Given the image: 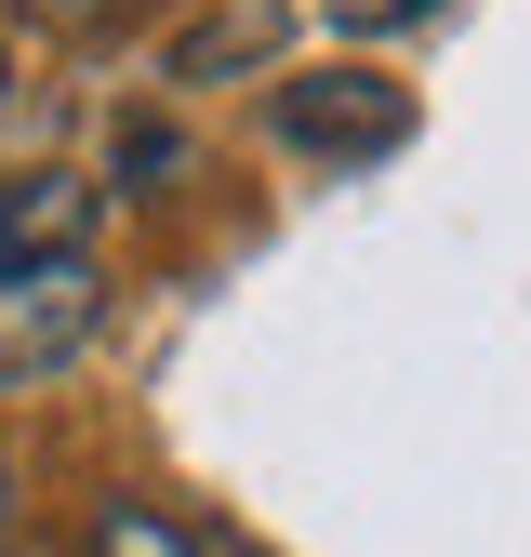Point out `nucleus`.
Listing matches in <instances>:
<instances>
[{
	"label": "nucleus",
	"mask_w": 531,
	"mask_h": 557,
	"mask_svg": "<svg viewBox=\"0 0 531 557\" xmlns=\"http://www.w3.org/2000/svg\"><path fill=\"white\" fill-rule=\"evenodd\" d=\"M266 133H280V147H319V160H385V147H412V94L372 81V66H293V81L266 94Z\"/></svg>",
	"instance_id": "f03ea898"
},
{
	"label": "nucleus",
	"mask_w": 531,
	"mask_h": 557,
	"mask_svg": "<svg viewBox=\"0 0 531 557\" xmlns=\"http://www.w3.org/2000/svg\"><path fill=\"white\" fill-rule=\"evenodd\" d=\"M0 518H14V478H0Z\"/></svg>",
	"instance_id": "1a4fd4ad"
},
{
	"label": "nucleus",
	"mask_w": 531,
	"mask_h": 557,
	"mask_svg": "<svg viewBox=\"0 0 531 557\" xmlns=\"http://www.w3.org/2000/svg\"><path fill=\"white\" fill-rule=\"evenodd\" d=\"M266 40H280V0H226L213 27H186V40H173V81H226V66L266 53Z\"/></svg>",
	"instance_id": "39448f33"
},
{
	"label": "nucleus",
	"mask_w": 531,
	"mask_h": 557,
	"mask_svg": "<svg viewBox=\"0 0 531 557\" xmlns=\"http://www.w3.org/2000/svg\"><path fill=\"white\" fill-rule=\"evenodd\" d=\"M107 186L94 173H14L0 186V265H53V252H94Z\"/></svg>",
	"instance_id": "7ed1b4c3"
},
{
	"label": "nucleus",
	"mask_w": 531,
	"mask_h": 557,
	"mask_svg": "<svg viewBox=\"0 0 531 557\" xmlns=\"http://www.w3.org/2000/svg\"><path fill=\"white\" fill-rule=\"evenodd\" d=\"M0 107H14V53H0Z\"/></svg>",
	"instance_id": "6e6552de"
},
{
	"label": "nucleus",
	"mask_w": 531,
	"mask_h": 557,
	"mask_svg": "<svg viewBox=\"0 0 531 557\" xmlns=\"http://www.w3.org/2000/svg\"><path fill=\"white\" fill-rule=\"evenodd\" d=\"M81 557H213V544H199L173 505H147V492H107L94 531H81Z\"/></svg>",
	"instance_id": "20e7f679"
},
{
	"label": "nucleus",
	"mask_w": 531,
	"mask_h": 557,
	"mask_svg": "<svg viewBox=\"0 0 531 557\" xmlns=\"http://www.w3.org/2000/svg\"><path fill=\"white\" fill-rule=\"evenodd\" d=\"M107 332V265L53 252V265H0V385H53L81 372Z\"/></svg>",
	"instance_id": "f257e3e1"
},
{
	"label": "nucleus",
	"mask_w": 531,
	"mask_h": 557,
	"mask_svg": "<svg viewBox=\"0 0 531 557\" xmlns=\"http://www.w3.org/2000/svg\"><path fill=\"white\" fill-rule=\"evenodd\" d=\"M160 173H186V133L173 120H133L120 133V186H160Z\"/></svg>",
	"instance_id": "0eeeda50"
},
{
	"label": "nucleus",
	"mask_w": 531,
	"mask_h": 557,
	"mask_svg": "<svg viewBox=\"0 0 531 557\" xmlns=\"http://www.w3.org/2000/svg\"><path fill=\"white\" fill-rule=\"evenodd\" d=\"M346 40H398V27H425V14H452V0H319Z\"/></svg>",
	"instance_id": "423d86ee"
}]
</instances>
